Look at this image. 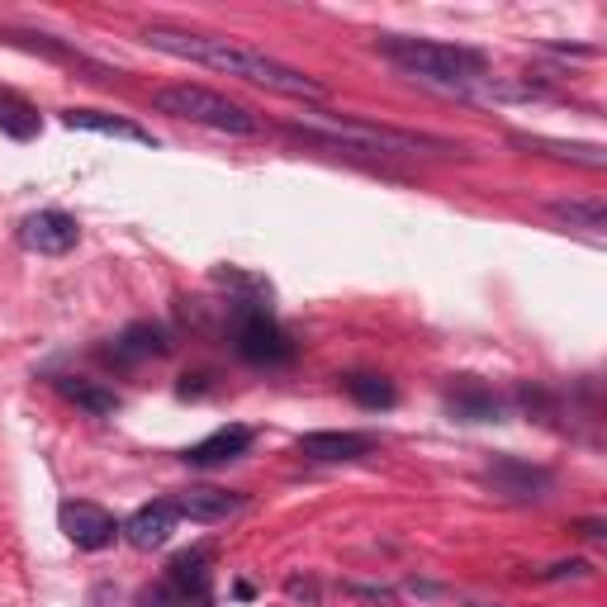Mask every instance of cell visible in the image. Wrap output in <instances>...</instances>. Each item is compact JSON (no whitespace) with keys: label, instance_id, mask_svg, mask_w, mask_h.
<instances>
[{"label":"cell","instance_id":"6da1fadb","mask_svg":"<svg viewBox=\"0 0 607 607\" xmlns=\"http://www.w3.org/2000/svg\"><path fill=\"white\" fill-rule=\"evenodd\" d=\"M143 38L157 52H171V58L214 67V72H228L238 81H252V86H266L275 95H295V100H328V86L313 76H304L299 67H289L271 52H257L247 44H233V38H214V34H186V29H167V24H152L143 29Z\"/></svg>","mask_w":607,"mask_h":607},{"label":"cell","instance_id":"7a4b0ae2","mask_svg":"<svg viewBox=\"0 0 607 607\" xmlns=\"http://www.w3.org/2000/svg\"><path fill=\"white\" fill-rule=\"evenodd\" d=\"M376 48L394 67H404L408 76H422L447 91H465L471 81H485V67H489V58L479 48H455V44H437V38L384 34V38H376Z\"/></svg>","mask_w":607,"mask_h":607},{"label":"cell","instance_id":"3957f363","mask_svg":"<svg viewBox=\"0 0 607 607\" xmlns=\"http://www.w3.org/2000/svg\"><path fill=\"white\" fill-rule=\"evenodd\" d=\"M152 105H157L162 115L204 123V129H214V133H238V138L261 133V123H257V115H252L247 105L228 100V95H218V91H210V86H190V81H181V86L152 91Z\"/></svg>","mask_w":607,"mask_h":607},{"label":"cell","instance_id":"277c9868","mask_svg":"<svg viewBox=\"0 0 607 607\" xmlns=\"http://www.w3.org/2000/svg\"><path fill=\"white\" fill-rule=\"evenodd\" d=\"M295 133H323V138H337L347 147H366V152H422V147H437L447 152V143L437 138H418V133H398V129H380V123H361V119H337V115H304L289 123Z\"/></svg>","mask_w":607,"mask_h":607},{"label":"cell","instance_id":"5b68a950","mask_svg":"<svg viewBox=\"0 0 607 607\" xmlns=\"http://www.w3.org/2000/svg\"><path fill=\"white\" fill-rule=\"evenodd\" d=\"M233 347L247 366H285L295 361V342L285 337V328L271 319L266 309H242L233 323Z\"/></svg>","mask_w":607,"mask_h":607},{"label":"cell","instance_id":"8992f818","mask_svg":"<svg viewBox=\"0 0 607 607\" xmlns=\"http://www.w3.org/2000/svg\"><path fill=\"white\" fill-rule=\"evenodd\" d=\"M58 527L67 532V541H72L76 550H105V546H115V536H119L115 513H105L100 503H86V499L62 503Z\"/></svg>","mask_w":607,"mask_h":607},{"label":"cell","instance_id":"52a82bcc","mask_svg":"<svg viewBox=\"0 0 607 607\" xmlns=\"http://www.w3.org/2000/svg\"><path fill=\"white\" fill-rule=\"evenodd\" d=\"M76 238H81L76 218L62 214V210H38L20 224V242L38 257H67L76 247Z\"/></svg>","mask_w":607,"mask_h":607},{"label":"cell","instance_id":"ba28073f","mask_svg":"<svg viewBox=\"0 0 607 607\" xmlns=\"http://www.w3.org/2000/svg\"><path fill=\"white\" fill-rule=\"evenodd\" d=\"M171 503H176V513L190 517V522H228V517H238L242 508H247L242 493H233V489H214V485L181 489Z\"/></svg>","mask_w":607,"mask_h":607},{"label":"cell","instance_id":"9c48e42d","mask_svg":"<svg viewBox=\"0 0 607 607\" xmlns=\"http://www.w3.org/2000/svg\"><path fill=\"white\" fill-rule=\"evenodd\" d=\"M176 522H181V513H176V503H171V499H162V503H143L129 522H123L119 532L129 536V546H138V550H162V546L171 541Z\"/></svg>","mask_w":607,"mask_h":607},{"label":"cell","instance_id":"30bf717a","mask_svg":"<svg viewBox=\"0 0 607 607\" xmlns=\"http://www.w3.org/2000/svg\"><path fill=\"white\" fill-rule=\"evenodd\" d=\"M447 413H455L461 422H503L508 404L489 390V384H479V380L465 376V380H455L451 390H447Z\"/></svg>","mask_w":607,"mask_h":607},{"label":"cell","instance_id":"8fae6325","mask_svg":"<svg viewBox=\"0 0 607 607\" xmlns=\"http://www.w3.org/2000/svg\"><path fill=\"white\" fill-rule=\"evenodd\" d=\"M485 479L499 493H508V499H546L550 489V471H541V465H527V461H513V455H503V461H493Z\"/></svg>","mask_w":607,"mask_h":607},{"label":"cell","instance_id":"7c38bea8","mask_svg":"<svg viewBox=\"0 0 607 607\" xmlns=\"http://www.w3.org/2000/svg\"><path fill=\"white\" fill-rule=\"evenodd\" d=\"M167 579H171V593L186 607L190 603L204 607V603L214 598V570H210V556H204V550H186V556H176Z\"/></svg>","mask_w":607,"mask_h":607},{"label":"cell","instance_id":"4fadbf2b","mask_svg":"<svg viewBox=\"0 0 607 607\" xmlns=\"http://www.w3.org/2000/svg\"><path fill=\"white\" fill-rule=\"evenodd\" d=\"M370 447H376V437H366V432H304L299 437V451L309 455V461H328V465L361 461Z\"/></svg>","mask_w":607,"mask_h":607},{"label":"cell","instance_id":"5bb4252c","mask_svg":"<svg viewBox=\"0 0 607 607\" xmlns=\"http://www.w3.org/2000/svg\"><path fill=\"white\" fill-rule=\"evenodd\" d=\"M247 447H252V427H218V432H210L204 441H195V447L186 451V465H224V461H238V455H247Z\"/></svg>","mask_w":607,"mask_h":607},{"label":"cell","instance_id":"9a60e30c","mask_svg":"<svg viewBox=\"0 0 607 607\" xmlns=\"http://www.w3.org/2000/svg\"><path fill=\"white\" fill-rule=\"evenodd\" d=\"M171 352V337L162 323H129L123 333L115 337V347H109V356L115 361H147V356H167Z\"/></svg>","mask_w":607,"mask_h":607},{"label":"cell","instance_id":"2e32d148","mask_svg":"<svg viewBox=\"0 0 607 607\" xmlns=\"http://www.w3.org/2000/svg\"><path fill=\"white\" fill-rule=\"evenodd\" d=\"M52 390H58L67 404L86 408L91 418H109V413H119V394L109 390L100 380H86V376H58L52 380Z\"/></svg>","mask_w":607,"mask_h":607},{"label":"cell","instance_id":"e0dca14e","mask_svg":"<svg viewBox=\"0 0 607 607\" xmlns=\"http://www.w3.org/2000/svg\"><path fill=\"white\" fill-rule=\"evenodd\" d=\"M67 129H86V133H105V138H129V143H143V147H157V138L138 123L119 119V115H105V109H67L62 115Z\"/></svg>","mask_w":607,"mask_h":607},{"label":"cell","instance_id":"ac0fdd59","mask_svg":"<svg viewBox=\"0 0 607 607\" xmlns=\"http://www.w3.org/2000/svg\"><path fill=\"white\" fill-rule=\"evenodd\" d=\"M342 390H347L361 408H394L398 390L384 376H370V370H356V376H342Z\"/></svg>","mask_w":607,"mask_h":607},{"label":"cell","instance_id":"d6986e66","mask_svg":"<svg viewBox=\"0 0 607 607\" xmlns=\"http://www.w3.org/2000/svg\"><path fill=\"white\" fill-rule=\"evenodd\" d=\"M0 133L20 138V143L38 138V109L29 100H20L15 91H0Z\"/></svg>","mask_w":607,"mask_h":607},{"label":"cell","instance_id":"ffe728a7","mask_svg":"<svg viewBox=\"0 0 607 607\" xmlns=\"http://www.w3.org/2000/svg\"><path fill=\"white\" fill-rule=\"evenodd\" d=\"M550 214L570 228H588V233H603L607 228V204L603 200H556Z\"/></svg>","mask_w":607,"mask_h":607},{"label":"cell","instance_id":"44dd1931","mask_svg":"<svg viewBox=\"0 0 607 607\" xmlns=\"http://www.w3.org/2000/svg\"><path fill=\"white\" fill-rule=\"evenodd\" d=\"M527 147H541V152H550V157H570V162H584V167H593V171H603L607 167V152L603 147H579V143H546V138H532Z\"/></svg>","mask_w":607,"mask_h":607},{"label":"cell","instance_id":"7402d4cb","mask_svg":"<svg viewBox=\"0 0 607 607\" xmlns=\"http://www.w3.org/2000/svg\"><path fill=\"white\" fill-rule=\"evenodd\" d=\"M588 574V560H556L546 570H536V579H584Z\"/></svg>","mask_w":607,"mask_h":607},{"label":"cell","instance_id":"603a6c76","mask_svg":"<svg viewBox=\"0 0 607 607\" xmlns=\"http://www.w3.org/2000/svg\"><path fill=\"white\" fill-rule=\"evenodd\" d=\"M285 593H289V598H295V603H309V607H319V584H313V579H285Z\"/></svg>","mask_w":607,"mask_h":607},{"label":"cell","instance_id":"cb8c5ba5","mask_svg":"<svg viewBox=\"0 0 607 607\" xmlns=\"http://www.w3.org/2000/svg\"><path fill=\"white\" fill-rule=\"evenodd\" d=\"M404 593H413V598H447V588H441V584H422V579H408Z\"/></svg>","mask_w":607,"mask_h":607},{"label":"cell","instance_id":"d4e9b609","mask_svg":"<svg viewBox=\"0 0 607 607\" xmlns=\"http://www.w3.org/2000/svg\"><path fill=\"white\" fill-rule=\"evenodd\" d=\"M352 593V598H370V603H394V593L390 588H361V584H342Z\"/></svg>","mask_w":607,"mask_h":607},{"label":"cell","instance_id":"484cf974","mask_svg":"<svg viewBox=\"0 0 607 607\" xmlns=\"http://www.w3.org/2000/svg\"><path fill=\"white\" fill-rule=\"evenodd\" d=\"M574 532H584V536H593V541H598V536H607V527L598 517H584V522H574Z\"/></svg>","mask_w":607,"mask_h":607},{"label":"cell","instance_id":"4316f807","mask_svg":"<svg viewBox=\"0 0 607 607\" xmlns=\"http://www.w3.org/2000/svg\"><path fill=\"white\" fill-rule=\"evenodd\" d=\"M465 607H499V603H465Z\"/></svg>","mask_w":607,"mask_h":607}]
</instances>
